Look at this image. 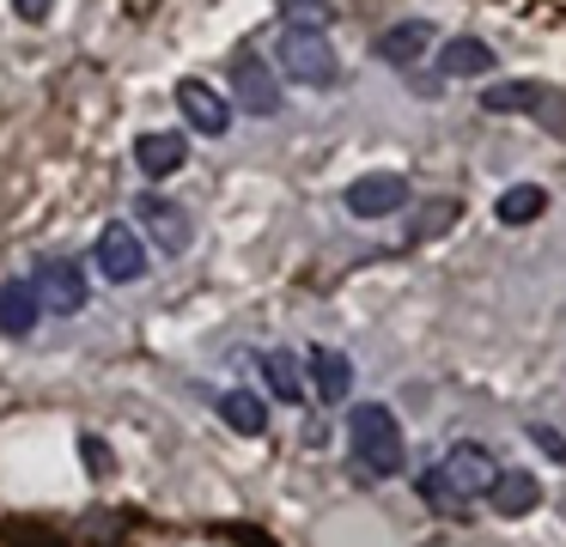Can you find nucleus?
I'll use <instances>...</instances> for the list:
<instances>
[{
  "label": "nucleus",
  "mask_w": 566,
  "mask_h": 547,
  "mask_svg": "<svg viewBox=\"0 0 566 547\" xmlns=\"http://www.w3.org/2000/svg\"><path fill=\"white\" fill-rule=\"evenodd\" d=\"M493 474H500V462H493L488 444H457L439 469L420 474V498H427L432 511H444V505H457V498H481Z\"/></svg>",
  "instance_id": "f257e3e1"
},
{
  "label": "nucleus",
  "mask_w": 566,
  "mask_h": 547,
  "mask_svg": "<svg viewBox=\"0 0 566 547\" xmlns=\"http://www.w3.org/2000/svg\"><path fill=\"white\" fill-rule=\"evenodd\" d=\"M135 165H140V177L165 182V177H177V170L189 165V140H184V134H171V128L140 134V140H135Z\"/></svg>",
  "instance_id": "9d476101"
},
{
  "label": "nucleus",
  "mask_w": 566,
  "mask_h": 547,
  "mask_svg": "<svg viewBox=\"0 0 566 547\" xmlns=\"http://www.w3.org/2000/svg\"><path fill=\"white\" fill-rule=\"evenodd\" d=\"M530 444L548 450V462H560V469H566V438L554 432V425H530Z\"/></svg>",
  "instance_id": "4be33fe9"
},
{
  "label": "nucleus",
  "mask_w": 566,
  "mask_h": 547,
  "mask_svg": "<svg viewBox=\"0 0 566 547\" xmlns=\"http://www.w3.org/2000/svg\"><path fill=\"white\" fill-rule=\"evenodd\" d=\"M177 109H184V122L196 134H208V140H220V134L232 128V104H226L208 80H177Z\"/></svg>",
  "instance_id": "1a4fd4ad"
},
{
  "label": "nucleus",
  "mask_w": 566,
  "mask_h": 547,
  "mask_svg": "<svg viewBox=\"0 0 566 547\" xmlns=\"http://www.w3.org/2000/svg\"><path fill=\"white\" fill-rule=\"evenodd\" d=\"M135 219H140V231L159 243V255H184L189 243H196V219H189V207L171 201V194H159V189H147L135 201Z\"/></svg>",
  "instance_id": "39448f33"
},
{
  "label": "nucleus",
  "mask_w": 566,
  "mask_h": 547,
  "mask_svg": "<svg viewBox=\"0 0 566 547\" xmlns=\"http://www.w3.org/2000/svg\"><path fill=\"white\" fill-rule=\"evenodd\" d=\"M213 408H220V420L232 425V432H244V438H262V432H269V408L256 401V389H226Z\"/></svg>",
  "instance_id": "a211bd4d"
},
{
  "label": "nucleus",
  "mask_w": 566,
  "mask_h": 547,
  "mask_svg": "<svg viewBox=\"0 0 566 547\" xmlns=\"http://www.w3.org/2000/svg\"><path fill=\"white\" fill-rule=\"evenodd\" d=\"M13 12L25 24H43V19H50V0H13Z\"/></svg>",
  "instance_id": "5701e85b"
},
{
  "label": "nucleus",
  "mask_w": 566,
  "mask_h": 547,
  "mask_svg": "<svg viewBox=\"0 0 566 547\" xmlns=\"http://www.w3.org/2000/svg\"><path fill=\"white\" fill-rule=\"evenodd\" d=\"M31 292H38V311H55V316L86 311V274H80L74 255H43L38 274H31Z\"/></svg>",
  "instance_id": "423d86ee"
},
{
  "label": "nucleus",
  "mask_w": 566,
  "mask_h": 547,
  "mask_svg": "<svg viewBox=\"0 0 566 547\" xmlns=\"http://www.w3.org/2000/svg\"><path fill=\"white\" fill-rule=\"evenodd\" d=\"M481 498H488L500 517H530V511H536V498H542V486H536V474H524V469H500Z\"/></svg>",
  "instance_id": "f8f14e48"
},
{
  "label": "nucleus",
  "mask_w": 566,
  "mask_h": 547,
  "mask_svg": "<svg viewBox=\"0 0 566 547\" xmlns=\"http://www.w3.org/2000/svg\"><path fill=\"white\" fill-rule=\"evenodd\" d=\"M432 36H439V31H432L427 19H408V24L378 31V43H371V49H378V61H390V67H415V61L432 49Z\"/></svg>",
  "instance_id": "ddd939ff"
},
{
  "label": "nucleus",
  "mask_w": 566,
  "mask_h": 547,
  "mask_svg": "<svg viewBox=\"0 0 566 547\" xmlns=\"http://www.w3.org/2000/svg\"><path fill=\"white\" fill-rule=\"evenodd\" d=\"M305 371H311V383H317V401H329V408H342V401L354 396V365H347V353L311 347L305 353Z\"/></svg>",
  "instance_id": "9b49d317"
},
{
  "label": "nucleus",
  "mask_w": 566,
  "mask_h": 547,
  "mask_svg": "<svg viewBox=\"0 0 566 547\" xmlns=\"http://www.w3.org/2000/svg\"><path fill=\"white\" fill-rule=\"evenodd\" d=\"M493 213H500V225H536V219L548 213V189H542V182H512V189L493 201Z\"/></svg>",
  "instance_id": "f3484780"
},
{
  "label": "nucleus",
  "mask_w": 566,
  "mask_h": 547,
  "mask_svg": "<svg viewBox=\"0 0 566 547\" xmlns=\"http://www.w3.org/2000/svg\"><path fill=\"white\" fill-rule=\"evenodd\" d=\"M342 207L354 219H390L408 207V177L402 170H366V177H354L342 189Z\"/></svg>",
  "instance_id": "0eeeda50"
},
{
  "label": "nucleus",
  "mask_w": 566,
  "mask_h": 547,
  "mask_svg": "<svg viewBox=\"0 0 566 547\" xmlns=\"http://www.w3.org/2000/svg\"><path fill=\"white\" fill-rule=\"evenodd\" d=\"M281 7H286V24H298V31H323V24L335 19L323 0H281Z\"/></svg>",
  "instance_id": "412c9836"
},
{
  "label": "nucleus",
  "mask_w": 566,
  "mask_h": 547,
  "mask_svg": "<svg viewBox=\"0 0 566 547\" xmlns=\"http://www.w3.org/2000/svg\"><path fill=\"white\" fill-rule=\"evenodd\" d=\"M347 444H354V456L366 462L371 474H402V462H408L402 425H396V413L384 408V401H359V408L347 413Z\"/></svg>",
  "instance_id": "f03ea898"
},
{
  "label": "nucleus",
  "mask_w": 566,
  "mask_h": 547,
  "mask_svg": "<svg viewBox=\"0 0 566 547\" xmlns=\"http://www.w3.org/2000/svg\"><path fill=\"white\" fill-rule=\"evenodd\" d=\"M542 97L548 92H542L536 80H500V85L481 92V109H488V116H524V109H536Z\"/></svg>",
  "instance_id": "6ab92c4d"
},
{
  "label": "nucleus",
  "mask_w": 566,
  "mask_h": 547,
  "mask_svg": "<svg viewBox=\"0 0 566 547\" xmlns=\"http://www.w3.org/2000/svg\"><path fill=\"white\" fill-rule=\"evenodd\" d=\"M274 55H281L286 80L311 85V92L342 85V61H335V49H329V36H323V31H298V24H286L281 43H274Z\"/></svg>",
  "instance_id": "7ed1b4c3"
},
{
  "label": "nucleus",
  "mask_w": 566,
  "mask_h": 547,
  "mask_svg": "<svg viewBox=\"0 0 566 547\" xmlns=\"http://www.w3.org/2000/svg\"><path fill=\"white\" fill-rule=\"evenodd\" d=\"M38 292H31V280H7L0 286V335L7 340H25L31 328H38Z\"/></svg>",
  "instance_id": "4468645a"
},
{
  "label": "nucleus",
  "mask_w": 566,
  "mask_h": 547,
  "mask_svg": "<svg viewBox=\"0 0 566 547\" xmlns=\"http://www.w3.org/2000/svg\"><path fill=\"white\" fill-rule=\"evenodd\" d=\"M256 365H262V383H269V396H274V401H286V408H305V371H298L293 353L269 347Z\"/></svg>",
  "instance_id": "2eb2a0df"
},
{
  "label": "nucleus",
  "mask_w": 566,
  "mask_h": 547,
  "mask_svg": "<svg viewBox=\"0 0 566 547\" xmlns=\"http://www.w3.org/2000/svg\"><path fill=\"white\" fill-rule=\"evenodd\" d=\"M457 213H463V207H457V201H427V213H420L415 219V225H408V238H432V231H444V225H457Z\"/></svg>",
  "instance_id": "aec40b11"
},
{
  "label": "nucleus",
  "mask_w": 566,
  "mask_h": 547,
  "mask_svg": "<svg viewBox=\"0 0 566 547\" xmlns=\"http://www.w3.org/2000/svg\"><path fill=\"white\" fill-rule=\"evenodd\" d=\"M232 92H238V109H250V116H281V73L269 67L262 55H238L232 61Z\"/></svg>",
  "instance_id": "6e6552de"
},
{
  "label": "nucleus",
  "mask_w": 566,
  "mask_h": 547,
  "mask_svg": "<svg viewBox=\"0 0 566 547\" xmlns=\"http://www.w3.org/2000/svg\"><path fill=\"white\" fill-rule=\"evenodd\" d=\"M92 267H98L111 286H135V280H147V243H140V231L123 225V219H111V225L98 231V243H92Z\"/></svg>",
  "instance_id": "20e7f679"
},
{
  "label": "nucleus",
  "mask_w": 566,
  "mask_h": 547,
  "mask_svg": "<svg viewBox=\"0 0 566 547\" xmlns=\"http://www.w3.org/2000/svg\"><path fill=\"white\" fill-rule=\"evenodd\" d=\"M488 67H493V49L481 43V36H451V43L439 49V73H444V80H481Z\"/></svg>",
  "instance_id": "dca6fc26"
}]
</instances>
